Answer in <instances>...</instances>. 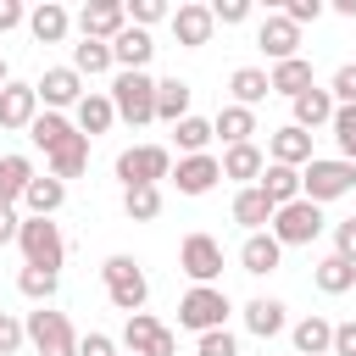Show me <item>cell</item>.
Returning a JSON list of instances; mask_svg holds the SVG:
<instances>
[{
  "label": "cell",
  "instance_id": "cell-1",
  "mask_svg": "<svg viewBox=\"0 0 356 356\" xmlns=\"http://www.w3.org/2000/svg\"><path fill=\"white\" fill-rule=\"evenodd\" d=\"M350 189H356V161L312 156V161L300 167V195L317 200V206H328V200H339V195H350Z\"/></svg>",
  "mask_w": 356,
  "mask_h": 356
},
{
  "label": "cell",
  "instance_id": "cell-2",
  "mask_svg": "<svg viewBox=\"0 0 356 356\" xmlns=\"http://www.w3.org/2000/svg\"><path fill=\"white\" fill-rule=\"evenodd\" d=\"M100 278H106V295H111V306L117 312H145V300H150V278L139 273V261L134 256H106L100 261Z\"/></svg>",
  "mask_w": 356,
  "mask_h": 356
},
{
  "label": "cell",
  "instance_id": "cell-3",
  "mask_svg": "<svg viewBox=\"0 0 356 356\" xmlns=\"http://www.w3.org/2000/svg\"><path fill=\"white\" fill-rule=\"evenodd\" d=\"M106 95H111V106H117L122 122H134V128L156 122V78L150 72H117Z\"/></svg>",
  "mask_w": 356,
  "mask_h": 356
},
{
  "label": "cell",
  "instance_id": "cell-4",
  "mask_svg": "<svg viewBox=\"0 0 356 356\" xmlns=\"http://www.w3.org/2000/svg\"><path fill=\"white\" fill-rule=\"evenodd\" d=\"M17 245H22V261H28V267L61 273V261H67V239H61V228H56L50 217H22Z\"/></svg>",
  "mask_w": 356,
  "mask_h": 356
},
{
  "label": "cell",
  "instance_id": "cell-5",
  "mask_svg": "<svg viewBox=\"0 0 356 356\" xmlns=\"http://www.w3.org/2000/svg\"><path fill=\"white\" fill-rule=\"evenodd\" d=\"M228 295L217 284H195L184 300H178V328H195V334H211V328H228Z\"/></svg>",
  "mask_w": 356,
  "mask_h": 356
},
{
  "label": "cell",
  "instance_id": "cell-6",
  "mask_svg": "<svg viewBox=\"0 0 356 356\" xmlns=\"http://www.w3.org/2000/svg\"><path fill=\"white\" fill-rule=\"evenodd\" d=\"M28 345L39 350V356H78V334H72V323H67V312H50V306H39V312H28Z\"/></svg>",
  "mask_w": 356,
  "mask_h": 356
},
{
  "label": "cell",
  "instance_id": "cell-7",
  "mask_svg": "<svg viewBox=\"0 0 356 356\" xmlns=\"http://www.w3.org/2000/svg\"><path fill=\"white\" fill-rule=\"evenodd\" d=\"M117 178H122V189L161 184V178H172V150L167 145H134L117 156Z\"/></svg>",
  "mask_w": 356,
  "mask_h": 356
},
{
  "label": "cell",
  "instance_id": "cell-8",
  "mask_svg": "<svg viewBox=\"0 0 356 356\" xmlns=\"http://www.w3.org/2000/svg\"><path fill=\"white\" fill-rule=\"evenodd\" d=\"M317 234H323V206H317V200L300 195V200H289V206L273 211V239H278L284 250H289V245H312Z\"/></svg>",
  "mask_w": 356,
  "mask_h": 356
},
{
  "label": "cell",
  "instance_id": "cell-9",
  "mask_svg": "<svg viewBox=\"0 0 356 356\" xmlns=\"http://www.w3.org/2000/svg\"><path fill=\"white\" fill-rule=\"evenodd\" d=\"M178 267L189 273V284H217V273H222V245H217L211 234H189L184 250H178Z\"/></svg>",
  "mask_w": 356,
  "mask_h": 356
},
{
  "label": "cell",
  "instance_id": "cell-10",
  "mask_svg": "<svg viewBox=\"0 0 356 356\" xmlns=\"http://www.w3.org/2000/svg\"><path fill=\"white\" fill-rule=\"evenodd\" d=\"M122 28H128V6H122V0H95V6H83V11H78V33H83V39L111 44Z\"/></svg>",
  "mask_w": 356,
  "mask_h": 356
},
{
  "label": "cell",
  "instance_id": "cell-11",
  "mask_svg": "<svg viewBox=\"0 0 356 356\" xmlns=\"http://www.w3.org/2000/svg\"><path fill=\"white\" fill-rule=\"evenodd\" d=\"M256 50H267L273 67H278V61H295V56H300V28H295L284 11H273V17H261V28H256Z\"/></svg>",
  "mask_w": 356,
  "mask_h": 356
},
{
  "label": "cell",
  "instance_id": "cell-12",
  "mask_svg": "<svg viewBox=\"0 0 356 356\" xmlns=\"http://www.w3.org/2000/svg\"><path fill=\"white\" fill-rule=\"evenodd\" d=\"M217 178H222V161L217 156H178V167H172L178 195H211Z\"/></svg>",
  "mask_w": 356,
  "mask_h": 356
},
{
  "label": "cell",
  "instance_id": "cell-13",
  "mask_svg": "<svg viewBox=\"0 0 356 356\" xmlns=\"http://www.w3.org/2000/svg\"><path fill=\"white\" fill-rule=\"evenodd\" d=\"M211 33H217V17H211V6H178V11H172V39H178L184 50H200V44H211Z\"/></svg>",
  "mask_w": 356,
  "mask_h": 356
},
{
  "label": "cell",
  "instance_id": "cell-14",
  "mask_svg": "<svg viewBox=\"0 0 356 356\" xmlns=\"http://www.w3.org/2000/svg\"><path fill=\"white\" fill-rule=\"evenodd\" d=\"M39 122V89L33 83H6L0 89V128H33Z\"/></svg>",
  "mask_w": 356,
  "mask_h": 356
},
{
  "label": "cell",
  "instance_id": "cell-15",
  "mask_svg": "<svg viewBox=\"0 0 356 356\" xmlns=\"http://www.w3.org/2000/svg\"><path fill=\"white\" fill-rule=\"evenodd\" d=\"M33 89H39V100H44L50 111H61V106H78V100H83V78H78L72 67H44V78H39Z\"/></svg>",
  "mask_w": 356,
  "mask_h": 356
},
{
  "label": "cell",
  "instance_id": "cell-16",
  "mask_svg": "<svg viewBox=\"0 0 356 356\" xmlns=\"http://www.w3.org/2000/svg\"><path fill=\"white\" fill-rule=\"evenodd\" d=\"M111 56H117V72H145V61L156 56V39L145 33V28H122L117 39H111Z\"/></svg>",
  "mask_w": 356,
  "mask_h": 356
},
{
  "label": "cell",
  "instance_id": "cell-17",
  "mask_svg": "<svg viewBox=\"0 0 356 356\" xmlns=\"http://www.w3.org/2000/svg\"><path fill=\"white\" fill-rule=\"evenodd\" d=\"M117 122V106H111V95H100V89H89L78 106H72V128L83 134V139H95V134H106Z\"/></svg>",
  "mask_w": 356,
  "mask_h": 356
},
{
  "label": "cell",
  "instance_id": "cell-18",
  "mask_svg": "<svg viewBox=\"0 0 356 356\" xmlns=\"http://www.w3.org/2000/svg\"><path fill=\"white\" fill-rule=\"evenodd\" d=\"M261 172H267V156H261V145L250 139V145H228L222 150V178H234V184H261Z\"/></svg>",
  "mask_w": 356,
  "mask_h": 356
},
{
  "label": "cell",
  "instance_id": "cell-19",
  "mask_svg": "<svg viewBox=\"0 0 356 356\" xmlns=\"http://www.w3.org/2000/svg\"><path fill=\"white\" fill-rule=\"evenodd\" d=\"M278 261H284V245L273 239V228H261V234H245V245H239V267L245 273H278Z\"/></svg>",
  "mask_w": 356,
  "mask_h": 356
},
{
  "label": "cell",
  "instance_id": "cell-20",
  "mask_svg": "<svg viewBox=\"0 0 356 356\" xmlns=\"http://www.w3.org/2000/svg\"><path fill=\"white\" fill-rule=\"evenodd\" d=\"M189 100H195V89L184 83V78H156V122H184V117H195L189 111Z\"/></svg>",
  "mask_w": 356,
  "mask_h": 356
},
{
  "label": "cell",
  "instance_id": "cell-21",
  "mask_svg": "<svg viewBox=\"0 0 356 356\" xmlns=\"http://www.w3.org/2000/svg\"><path fill=\"white\" fill-rule=\"evenodd\" d=\"M267 156L278 161V167H306L312 161V134L306 128H273V139H267Z\"/></svg>",
  "mask_w": 356,
  "mask_h": 356
},
{
  "label": "cell",
  "instance_id": "cell-22",
  "mask_svg": "<svg viewBox=\"0 0 356 356\" xmlns=\"http://www.w3.org/2000/svg\"><path fill=\"white\" fill-rule=\"evenodd\" d=\"M289 306L284 300H273V295H256L250 306H245V328L256 334V339H278L284 328H289V317H284Z\"/></svg>",
  "mask_w": 356,
  "mask_h": 356
},
{
  "label": "cell",
  "instance_id": "cell-23",
  "mask_svg": "<svg viewBox=\"0 0 356 356\" xmlns=\"http://www.w3.org/2000/svg\"><path fill=\"white\" fill-rule=\"evenodd\" d=\"M289 339H295V356H334V323L328 317H300L295 328H289Z\"/></svg>",
  "mask_w": 356,
  "mask_h": 356
},
{
  "label": "cell",
  "instance_id": "cell-24",
  "mask_svg": "<svg viewBox=\"0 0 356 356\" xmlns=\"http://www.w3.org/2000/svg\"><path fill=\"white\" fill-rule=\"evenodd\" d=\"M67 28H72V17H67V6H56V0H39V6L28 11V33H33L39 44H61Z\"/></svg>",
  "mask_w": 356,
  "mask_h": 356
},
{
  "label": "cell",
  "instance_id": "cell-25",
  "mask_svg": "<svg viewBox=\"0 0 356 356\" xmlns=\"http://www.w3.org/2000/svg\"><path fill=\"white\" fill-rule=\"evenodd\" d=\"M273 211H278V206L261 195V184H250V189H239V195H234V222H239V228H250V234L273 228Z\"/></svg>",
  "mask_w": 356,
  "mask_h": 356
},
{
  "label": "cell",
  "instance_id": "cell-26",
  "mask_svg": "<svg viewBox=\"0 0 356 356\" xmlns=\"http://www.w3.org/2000/svg\"><path fill=\"white\" fill-rule=\"evenodd\" d=\"M289 106H295V128H306V134H312V128H328V122H334V111H339V106H334V95H328V89H317V83H312L300 100H289Z\"/></svg>",
  "mask_w": 356,
  "mask_h": 356
},
{
  "label": "cell",
  "instance_id": "cell-27",
  "mask_svg": "<svg viewBox=\"0 0 356 356\" xmlns=\"http://www.w3.org/2000/svg\"><path fill=\"white\" fill-rule=\"evenodd\" d=\"M228 89H234V106L250 111V106H261V100L273 95V78H267L261 67H234V72H228Z\"/></svg>",
  "mask_w": 356,
  "mask_h": 356
},
{
  "label": "cell",
  "instance_id": "cell-28",
  "mask_svg": "<svg viewBox=\"0 0 356 356\" xmlns=\"http://www.w3.org/2000/svg\"><path fill=\"white\" fill-rule=\"evenodd\" d=\"M33 178H39V172H33L28 156H0V206H17Z\"/></svg>",
  "mask_w": 356,
  "mask_h": 356
},
{
  "label": "cell",
  "instance_id": "cell-29",
  "mask_svg": "<svg viewBox=\"0 0 356 356\" xmlns=\"http://www.w3.org/2000/svg\"><path fill=\"white\" fill-rule=\"evenodd\" d=\"M267 78H273V95H284V100H300V95L312 89V61H306V56H295V61H278Z\"/></svg>",
  "mask_w": 356,
  "mask_h": 356
},
{
  "label": "cell",
  "instance_id": "cell-30",
  "mask_svg": "<svg viewBox=\"0 0 356 356\" xmlns=\"http://www.w3.org/2000/svg\"><path fill=\"white\" fill-rule=\"evenodd\" d=\"M211 134H217L222 145H250V134H256V111H245V106H222V111L211 117Z\"/></svg>",
  "mask_w": 356,
  "mask_h": 356
},
{
  "label": "cell",
  "instance_id": "cell-31",
  "mask_svg": "<svg viewBox=\"0 0 356 356\" xmlns=\"http://www.w3.org/2000/svg\"><path fill=\"white\" fill-rule=\"evenodd\" d=\"M61 200H67V184H61V178H50V172H44V178H33V184H28V195H22L28 217H56V211H61Z\"/></svg>",
  "mask_w": 356,
  "mask_h": 356
},
{
  "label": "cell",
  "instance_id": "cell-32",
  "mask_svg": "<svg viewBox=\"0 0 356 356\" xmlns=\"http://www.w3.org/2000/svg\"><path fill=\"white\" fill-rule=\"evenodd\" d=\"M72 134H78V128H72V122H67L61 111H39V122L28 128V139H33V145H39L44 156H56V150H61V145H67Z\"/></svg>",
  "mask_w": 356,
  "mask_h": 356
},
{
  "label": "cell",
  "instance_id": "cell-33",
  "mask_svg": "<svg viewBox=\"0 0 356 356\" xmlns=\"http://www.w3.org/2000/svg\"><path fill=\"white\" fill-rule=\"evenodd\" d=\"M261 195H267L273 206L300 200V167H278V161H267V172H261Z\"/></svg>",
  "mask_w": 356,
  "mask_h": 356
},
{
  "label": "cell",
  "instance_id": "cell-34",
  "mask_svg": "<svg viewBox=\"0 0 356 356\" xmlns=\"http://www.w3.org/2000/svg\"><path fill=\"white\" fill-rule=\"evenodd\" d=\"M312 284H317L323 295H345V289H356V267H350L345 256H323V261L312 267Z\"/></svg>",
  "mask_w": 356,
  "mask_h": 356
},
{
  "label": "cell",
  "instance_id": "cell-35",
  "mask_svg": "<svg viewBox=\"0 0 356 356\" xmlns=\"http://www.w3.org/2000/svg\"><path fill=\"white\" fill-rule=\"evenodd\" d=\"M111 67H117L111 44H100V39H83V44H72V72H78V78H95V72H111Z\"/></svg>",
  "mask_w": 356,
  "mask_h": 356
},
{
  "label": "cell",
  "instance_id": "cell-36",
  "mask_svg": "<svg viewBox=\"0 0 356 356\" xmlns=\"http://www.w3.org/2000/svg\"><path fill=\"white\" fill-rule=\"evenodd\" d=\"M83 167H89V139H83V134H72V139L50 156V178H61V184H67V178H78Z\"/></svg>",
  "mask_w": 356,
  "mask_h": 356
},
{
  "label": "cell",
  "instance_id": "cell-37",
  "mask_svg": "<svg viewBox=\"0 0 356 356\" xmlns=\"http://www.w3.org/2000/svg\"><path fill=\"white\" fill-rule=\"evenodd\" d=\"M122 211H128V222H150V217H161V184L122 189Z\"/></svg>",
  "mask_w": 356,
  "mask_h": 356
},
{
  "label": "cell",
  "instance_id": "cell-38",
  "mask_svg": "<svg viewBox=\"0 0 356 356\" xmlns=\"http://www.w3.org/2000/svg\"><path fill=\"white\" fill-rule=\"evenodd\" d=\"M217 134H211V122L206 117H184L178 128H172V145L184 150V156H206V145H211Z\"/></svg>",
  "mask_w": 356,
  "mask_h": 356
},
{
  "label": "cell",
  "instance_id": "cell-39",
  "mask_svg": "<svg viewBox=\"0 0 356 356\" xmlns=\"http://www.w3.org/2000/svg\"><path fill=\"white\" fill-rule=\"evenodd\" d=\"M156 334H161V323H156L150 312H134V317L122 323V345H128V356H145V350L156 345Z\"/></svg>",
  "mask_w": 356,
  "mask_h": 356
},
{
  "label": "cell",
  "instance_id": "cell-40",
  "mask_svg": "<svg viewBox=\"0 0 356 356\" xmlns=\"http://www.w3.org/2000/svg\"><path fill=\"white\" fill-rule=\"evenodd\" d=\"M56 284H61V273H50V267H22V273H17V289H22L28 300H39V306H50Z\"/></svg>",
  "mask_w": 356,
  "mask_h": 356
},
{
  "label": "cell",
  "instance_id": "cell-41",
  "mask_svg": "<svg viewBox=\"0 0 356 356\" xmlns=\"http://www.w3.org/2000/svg\"><path fill=\"white\" fill-rule=\"evenodd\" d=\"M328 128H334V139H339V161H356V106H339Z\"/></svg>",
  "mask_w": 356,
  "mask_h": 356
},
{
  "label": "cell",
  "instance_id": "cell-42",
  "mask_svg": "<svg viewBox=\"0 0 356 356\" xmlns=\"http://www.w3.org/2000/svg\"><path fill=\"white\" fill-rule=\"evenodd\" d=\"M195 356H239V339H234L228 328H211V334H200Z\"/></svg>",
  "mask_w": 356,
  "mask_h": 356
},
{
  "label": "cell",
  "instance_id": "cell-43",
  "mask_svg": "<svg viewBox=\"0 0 356 356\" xmlns=\"http://www.w3.org/2000/svg\"><path fill=\"white\" fill-rule=\"evenodd\" d=\"M161 17H172V11H167V0H134V6H128V22H134V28H145V33H150V22H161Z\"/></svg>",
  "mask_w": 356,
  "mask_h": 356
},
{
  "label": "cell",
  "instance_id": "cell-44",
  "mask_svg": "<svg viewBox=\"0 0 356 356\" xmlns=\"http://www.w3.org/2000/svg\"><path fill=\"white\" fill-rule=\"evenodd\" d=\"M328 95H334V106H356V61H345V67L334 72Z\"/></svg>",
  "mask_w": 356,
  "mask_h": 356
},
{
  "label": "cell",
  "instance_id": "cell-45",
  "mask_svg": "<svg viewBox=\"0 0 356 356\" xmlns=\"http://www.w3.org/2000/svg\"><path fill=\"white\" fill-rule=\"evenodd\" d=\"M22 339H28V328H22L11 312H0V356H17V350H22Z\"/></svg>",
  "mask_w": 356,
  "mask_h": 356
},
{
  "label": "cell",
  "instance_id": "cell-46",
  "mask_svg": "<svg viewBox=\"0 0 356 356\" xmlns=\"http://www.w3.org/2000/svg\"><path fill=\"white\" fill-rule=\"evenodd\" d=\"M284 17H289L295 28H306V22L323 17V0H284Z\"/></svg>",
  "mask_w": 356,
  "mask_h": 356
},
{
  "label": "cell",
  "instance_id": "cell-47",
  "mask_svg": "<svg viewBox=\"0 0 356 356\" xmlns=\"http://www.w3.org/2000/svg\"><path fill=\"white\" fill-rule=\"evenodd\" d=\"M211 17H217L222 28H239V22L250 17V0H217V6H211Z\"/></svg>",
  "mask_w": 356,
  "mask_h": 356
},
{
  "label": "cell",
  "instance_id": "cell-48",
  "mask_svg": "<svg viewBox=\"0 0 356 356\" xmlns=\"http://www.w3.org/2000/svg\"><path fill=\"white\" fill-rule=\"evenodd\" d=\"M334 256H345V261L356 267V217H345V222L334 228Z\"/></svg>",
  "mask_w": 356,
  "mask_h": 356
},
{
  "label": "cell",
  "instance_id": "cell-49",
  "mask_svg": "<svg viewBox=\"0 0 356 356\" xmlns=\"http://www.w3.org/2000/svg\"><path fill=\"white\" fill-rule=\"evenodd\" d=\"M78 356H117V339L111 334H83L78 339Z\"/></svg>",
  "mask_w": 356,
  "mask_h": 356
},
{
  "label": "cell",
  "instance_id": "cell-50",
  "mask_svg": "<svg viewBox=\"0 0 356 356\" xmlns=\"http://www.w3.org/2000/svg\"><path fill=\"white\" fill-rule=\"evenodd\" d=\"M22 22H28L22 0H0V33H11V28H22Z\"/></svg>",
  "mask_w": 356,
  "mask_h": 356
},
{
  "label": "cell",
  "instance_id": "cell-51",
  "mask_svg": "<svg viewBox=\"0 0 356 356\" xmlns=\"http://www.w3.org/2000/svg\"><path fill=\"white\" fill-rule=\"evenodd\" d=\"M334 356H356V323H334Z\"/></svg>",
  "mask_w": 356,
  "mask_h": 356
},
{
  "label": "cell",
  "instance_id": "cell-52",
  "mask_svg": "<svg viewBox=\"0 0 356 356\" xmlns=\"http://www.w3.org/2000/svg\"><path fill=\"white\" fill-rule=\"evenodd\" d=\"M22 234V217H17V206H0V245H11Z\"/></svg>",
  "mask_w": 356,
  "mask_h": 356
},
{
  "label": "cell",
  "instance_id": "cell-53",
  "mask_svg": "<svg viewBox=\"0 0 356 356\" xmlns=\"http://www.w3.org/2000/svg\"><path fill=\"white\" fill-rule=\"evenodd\" d=\"M145 356H178V334H172V328H161V334H156V345H150Z\"/></svg>",
  "mask_w": 356,
  "mask_h": 356
},
{
  "label": "cell",
  "instance_id": "cell-54",
  "mask_svg": "<svg viewBox=\"0 0 356 356\" xmlns=\"http://www.w3.org/2000/svg\"><path fill=\"white\" fill-rule=\"evenodd\" d=\"M334 11L339 17H356V0H334Z\"/></svg>",
  "mask_w": 356,
  "mask_h": 356
},
{
  "label": "cell",
  "instance_id": "cell-55",
  "mask_svg": "<svg viewBox=\"0 0 356 356\" xmlns=\"http://www.w3.org/2000/svg\"><path fill=\"white\" fill-rule=\"evenodd\" d=\"M6 83H11V78H6V56H0V89H6Z\"/></svg>",
  "mask_w": 356,
  "mask_h": 356
}]
</instances>
